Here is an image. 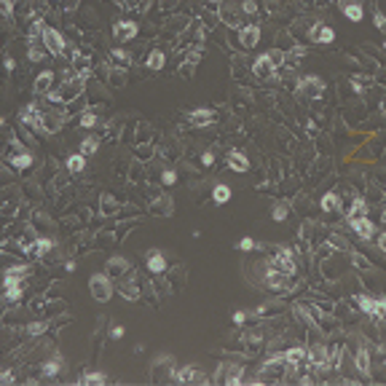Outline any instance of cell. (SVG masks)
<instances>
[{
	"label": "cell",
	"instance_id": "8fae6325",
	"mask_svg": "<svg viewBox=\"0 0 386 386\" xmlns=\"http://www.w3.org/2000/svg\"><path fill=\"white\" fill-rule=\"evenodd\" d=\"M188 121L193 124V126H209V124H215V110L212 108H193L191 113H188Z\"/></svg>",
	"mask_w": 386,
	"mask_h": 386
},
{
	"label": "cell",
	"instance_id": "681fc988",
	"mask_svg": "<svg viewBox=\"0 0 386 386\" xmlns=\"http://www.w3.org/2000/svg\"><path fill=\"white\" fill-rule=\"evenodd\" d=\"M244 319H247V311H233V322L236 324H244Z\"/></svg>",
	"mask_w": 386,
	"mask_h": 386
},
{
	"label": "cell",
	"instance_id": "30bf717a",
	"mask_svg": "<svg viewBox=\"0 0 386 386\" xmlns=\"http://www.w3.org/2000/svg\"><path fill=\"white\" fill-rule=\"evenodd\" d=\"M257 40H260V27H257V25L239 27V43L244 46V49H255Z\"/></svg>",
	"mask_w": 386,
	"mask_h": 386
},
{
	"label": "cell",
	"instance_id": "277c9868",
	"mask_svg": "<svg viewBox=\"0 0 386 386\" xmlns=\"http://www.w3.org/2000/svg\"><path fill=\"white\" fill-rule=\"evenodd\" d=\"M19 121L27 124V126H32L35 132H43V113H40V108H38L35 102L25 105V108L19 110Z\"/></svg>",
	"mask_w": 386,
	"mask_h": 386
},
{
	"label": "cell",
	"instance_id": "bcb514c9",
	"mask_svg": "<svg viewBox=\"0 0 386 386\" xmlns=\"http://www.w3.org/2000/svg\"><path fill=\"white\" fill-rule=\"evenodd\" d=\"M295 317H298V319H303L306 324H314V319L309 317V311H306V309H300V306H295Z\"/></svg>",
	"mask_w": 386,
	"mask_h": 386
},
{
	"label": "cell",
	"instance_id": "c3c4849f",
	"mask_svg": "<svg viewBox=\"0 0 386 386\" xmlns=\"http://www.w3.org/2000/svg\"><path fill=\"white\" fill-rule=\"evenodd\" d=\"M383 317H386V295L378 298V317L376 319H383Z\"/></svg>",
	"mask_w": 386,
	"mask_h": 386
},
{
	"label": "cell",
	"instance_id": "ac0fdd59",
	"mask_svg": "<svg viewBox=\"0 0 386 386\" xmlns=\"http://www.w3.org/2000/svg\"><path fill=\"white\" fill-rule=\"evenodd\" d=\"M354 300H357V306L365 311V314H370V317H378V298H373V295H357Z\"/></svg>",
	"mask_w": 386,
	"mask_h": 386
},
{
	"label": "cell",
	"instance_id": "7402d4cb",
	"mask_svg": "<svg viewBox=\"0 0 386 386\" xmlns=\"http://www.w3.org/2000/svg\"><path fill=\"white\" fill-rule=\"evenodd\" d=\"M51 80H54V73H51V70H43V73L35 78V94L49 91V89H51Z\"/></svg>",
	"mask_w": 386,
	"mask_h": 386
},
{
	"label": "cell",
	"instance_id": "4316f807",
	"mask_svg": "<svg viewBox=\"0 0 386 386\" xmlns=\"http://www.w3.org/2000/svg\"><path fill=\"white\" fill-rule=\"evenodd\" d=\"M319 204H322L324 212H338V209H341V198H338V193H324Z\"/></svg>",
	"mask_w": 386,
	"mask_h": 386
},
{
	"label": "cell",
	"instance_id": "f1b7e54d",
	"mask_svg": "<svg viewBox=\"0 0 386 386\" xmlns=\"http://www.w3.org/2000/svg\"><path fill=\"white\" fill-rule=\"evenodd\" d=\"M97 148H99V139L94 134H89V137L80 139V153H84V156H94Z\"/></svg>",
	"mask_w": 386,
	"mask_h": 386
},
{
	"label": "cell",
	"instance_id": "7bdbcfd3",
	"mask_svg": "<svg viewBox=\"0 0 386 386\" xmlns=\"http://www.w3.org/2000/svg\"><path fill=\"white\" fill-rule=\"evenodd\" d=\"M0 8H3V16L6 19L14 16V3H11V0H0Z\"/></svg>",
	"mask_w": 386,
	"mask_h": 386
},
{
	"label": "cell",
	"instance_id": "60d3db41",
	"mask_svg": "<svg viewBox=\"0 0 386 386\" xmlns=\"http://www.w3.org/2000/svg\"><path fill=\"white\" fill-rule=\"evenodd\" d=\"M161 180H164V185H174V182H177V172H174V169H164Z\"/></svg>",
	"mask_w": 386,
	"mask_h": 386
},
{
	"label": "cell",
	"instance_id": "11a10c76",
	"mask_svg": "<svg viewBox=\"0 0 386 386\" xmlns=\"http://www.w3.org/2000/svg\"><path fill=\"white\" fill-rule=\"evenodd\" d=\"M0 383H11V370H6L3 376H0Z\"/></svg>",
	"mask_w": 386,
	"mask_h": 386
},
{
	"label": "cell",
	"instance_id": "f6af8a7d",
	"mask_svg": "<svg viewBox=\"0 0 386 386\" xmlns=\"http://www.w3.org/2000/svg\"><path fill=\"white\" fill-rule=\"evenodd\" d=\"M239 250H241V252H250V250H255V239H250V236H244V239L239 241Z\"/></svg>",
	"mask_w": 386,
	"mask_h": 386
},
{
	"label": "cell",
	"instance_id": "3957f363",
	"mask_svg": "<svg viewBox=\"0 0 386 386\" xmlns=\"http://www.w3.org/2000/svg\"><path fill=\"white\" fill-rule=\"evenodd\" d=\"M137 32H139V27H137V22H132V19H115L113 22V38L121 40V43L137 38Z\"/></svg>",
	"mask_w": 386,
	"mask_h": 386
},
{
	"label": "cell",
	"instance_id": "8992f818",
	"mask_svg": "<svg viewBox=\"0 0 386 386\" xmlns=\"http://www.w3.org/2000/svg\"><path fill=\"white\" fill-rule=\"evenodd\" d=\"M43 46L49 49V54H54V56H65V38H62V32L59 30H54V27H46V35H43Z\"/></svg>",
	"mask_w": 386,
	"mask_h": 386
},
{
	"label": "cell",
	"instance_id": "ba28073f",
	"mask_svg": "<svg viewBox=\"0 0 386 386\" xmlns=\"http://www.w3.org/2000/svg\"><path fill=\"white\" fill-rule=\"evenodd\" d=\"M30 274V266L19 263V266H11L6 268V276H3V287H14V285H22L25 282V276Z\"/></svg>",
	"mask_w": 386,
	"mask_h": 386
},
{
	"label": "cell",
	"instance_id": "6da1fadb",
	"mask_svg": "<svg viewBox=\"0 0 386 386\" xmlns=\"http://www.w3.org/2000/svg\"><path fill=\"white\" fill-rule=\"evenodd\" d=\"M110 274L108 271H99V274H91V279H89V292H91V298H94L97 303H108L110 298H113V282H110Z\"/></svg>",
	"mask_w": 386,
	"mask_h": 386
},
{
	"label": "cell",
	"instance_id": "2e32d148",
	"mask_svg": "<svg viewBox=\"0 0 386 386\" xmlns=\"http://www.w3.org/2000/svg\"><path fill=\"white\" fill-rule=\"evenodd\" d=\"M309 362H311L314 370H324L327 365H330V362H327V349L324 346H314L309 352Z\"/></svg>",
	"mask_w": 386,
	"mask_h": 386
},
{
	"label": "cell",
	"instance_id": "f35d334b",
	"mask_svg": "<svg viewBox=\"0 0 386 386\" xmlns=\"http://www.w3.org/2000/svg\"><path fill=\"white\" fill-rule=\"evenodd\" d=\"M110 56H113V59H118V62H124V65H132V54L124 51V49H113Z\"/></svg>",
	"mask_w": 386,
	"mask_h": 386
},
{
	"label": "cell",
	"instance_id": "d4e9b609",
	"mask_svg": "<svg viewBox=\"0 0 386 386\" xmlns=\"http://www.w3.org/2000/svg\"><path fill=\"white\" fill-rule=\"evenodd\" d=\"M105 381H108V376H105V373H84V376L78 378L80 386H102Z\"/></svg>",
	"mask_w": 386,
	"mask_h": 386
},
{
	"label": "cell",
	"instance_id": "e0dca14e",
	"mask_svg": "<svg viewBox=\"0 0 386 386\" xmlns=\"http://www.w3.org/2000/svg\"><path fill=\"white\" fill-rule=\"evenodd\" d=\"M228 167L233 172H247L250 169V158L244 156L241 150H231V153H228Z\"/></svg>",
	"mask_w": 386,
	"mask_h": 386
},
{
	"label": "cell",
	"instance_id": "8d00e7d4",
	"mask_svg": "<svg viewBox=\"0 0 386 386\" xmlns=\"http://www.w3.org/2000/svg\"><path fill=\"white\" fill-rule=\"evenodd\" d=\"M78 124L84 126V129H91V126H97V115L91 113V110H86V113H80V118H78Z\"/></svg>",
	"mask_w": 386,
	"mask_h": 386
},
{
	"label": "cell",
	"instance_id": "7dc6e473",
	"mask_svg": "<svg viewBox=\"0 0 386 386\" xmlns=\"http://www.w3.org/2000/svg\"><path fill=\"white\" fill-rule=\"evenodd\" d=\"M241 11H244V14H255V11H257L255 0H244V3H241Z\"/></svg>",
	"mask_w": 386,
	"mask_h": 386
},
{
	"label": "cell",
	"instance_id": "4fadbf2b",
	"mask_svg": "<svg viewBox=\"0 0 386 386\" xmlns=\"http://www.w3.org/2000/svg\"><path fill=\"white\" fill-rule=\"evenodd\" d=\"M309 38H311L314 43L327 46V43H333V40H335V30H333V27H327V25H314V27H311V32H309Z\"/></svg>",
	"mask_w": 386,
	"mask_h": 386
},
{
	"label": "cell",
	"instance_id": "680465c9",
	"mask_svg": "<svg viewBox=\"0 0 386 386\" xmlns=\"http://www.w3.org/2000/svg\"><path fill=\"white\" fill-rule=\"evenodd\" d=\"M212 3H220V0H212Z\"/></svg>",
	"mask_w": 386,
	"mask_h": 386
},
{
	"label": "cell",
	"instance_id": "836d02e7",
	"mask_svg": "<svg viewBox=\"0 0 386 386\" xmlns=\"http://www.w3.org/2000/svg\"><path fill=\"white\" fill-rule=\"evenodd\" d=\"M174 378H177V381H201L204 376H201L198 370H193V368H182Z\"/></svg>",
	"mask_w": 386,
	"mask_h": 386
},
{
	"label": "cell",
	"instance_id": "b9f144b4",
	"mask_svg": "<svg viewBox=\"0 0 386 386\" xmlns=\"http://www.w3.org/2000/svg\"><path fill=\"white\" fill-rule=\"evenodd\" d=\"M118 6L121 8H139V11H145V3H139V0H118Z\"/></svg>",
	"mask_w": 386,
	"mask_h": 386
},
{
	"label": "cell",
	"instance_id": "6f0895ef",
	"mask_svg": "<svg viewBox=\"0 0 386 386\" xmlns=\"http://www.w3.org/2000/svg\"><path fill=\"white\" fill-rule=\"evenodd\" d=\"M341 3H354V0H341ZM341 3H338V6H341Z\"/></svg>",
	"mask_w": 386,
	"mask_h": 386
},
{
	"label": "cell",
	"instance_id": "ab89813d",
	"mask_svg": "<svg viewBox=\"0 0 386 386\" xmlns=\"http://www.w3.org/2000/svg\"><path fill=\"white\" fill-rule=\"evenodd\" d=\"M46 327H49V322H32V324H27V333L30 335H40V333H46Z\"/></svg>",
	"mask_w": 386,
	"mask_h": 386
},
{
	"label": "cell",
	"instance_id": "db71d44e",
	"mask_svg": "<svg viewBox=\"0 0 386 386\" xmlns=\"http://www.w3.org/2000/svg\"><path fill=\"white\" fill-rule=\"evenodd\" d=\"M16 67V62L14 59H11V56H6V70H8V73H11V70H14Z\"/></svg>",
	"mask_w": 386,
	"mask_h": 386
},
{
	"label": "cell",
	"instance_id": "7a4b0ae2",
	"mask_svg": "<svg viewBox=\"0 0 386 386\" xmlns=\"http://www.w3.org/2000/svg\"><path fill=\"white\" fill-rule=\"evenodd\" d=\"M298 94H303V97H322L324 94V80L319 75H303L298 80Z\"/></svg>",
	"mask_w": 386,
	"mask_h": 386
},
{
	"label": "cell",
	"instance_id": "f5cc1de1",
	"mask_svg": "<svg viewBox=\"0 0 386 386\" xmlns=\"http://www.w3.org/2000/svg\"><path fill=\"white\" fill-rule=\"evenodd\" d=\"M212 161H215V156H212V153H209V150H207V153L201 156V164H204V167H209V164H212Z\"/></svg>",
	"mask_w": 386,
	"mask_h": 386
},
{
	"label": "cell",
	"instance_id": "9a60e30c",
	"mask_svg": "<svg viewBox=\"0 0 386 386\" xmlns=\"http://www.w3.org/2000/svg\"><path fill=\"white\" fill-rule=\"evenodd\" d=\"M129 268H132V263H129L126 257H108V266H105V271H108V274L115 279V276L126 274Z\"/></svg>",
	"mask_w": 386,
	"mask_h": 386
},
{
	"label": "cell",
	"instance_id": "ffe728a7",
	"mask_svg": "<svg viewBox=\"0 0 386 386\" xmlns=\"http://www.w3.org/2000/svg\"><path fill=\"white\" fill-rule=\"evenodd\" d=\"M368 215V201L362 196H357L354 201H352V207H349V212H346V220H352V217H365Z\"/></svg>",
	"mask_w": 386,
	"mask_h": 386
},
{
	"label": "cell",
	"instance_id": "44dd1931",
	"mask_svg": "<svg viewBox=\"0 0 386 386\" xmlns=\"http://www.w3.org/2000/svg\"><path fill=\"white\" fill-rule=\"evenodd\" d=\"M341 11H343V16L352 19V22H359L362 16H365V11H362L359 0H354V3H341Z\"/></svg>",
	"mask_w": 386,
	"mask_h": 386
},
{
	"label": "cell",
	"instance_id": "5bb4252c",
	"mask_svg": "<svg viewBox=\"0 0 386 386\" xmlns=\"http://www.w3.org/2000/svg\"><path fill=\"white\" fill-rule=\"evenodd\" d=\"M285 276L287 274H282L279 268H274V266H268V271H266V287H271V290H285L287 287V282H285Z\"/></svg>",
	"mask_w": 386,
	"mask_h": 386
},
{
	"label": "cell",
	"instance_id": "e575fe53",
	"mask_svg": "<svg viewBox=\"0 0 386 386\" xmlns=\"http://www.w3.org/2000/svg\"><path fill=\"white\" fill-rule=\"evenodd\" d=\"M22 292H25V282L14 285V287H6V300H8V303H16V300L22 298Z\"/></svg>",
	"mask_w": 386,
	"mask_h": 386
},
{
	"label": "cell",
	"instance_id": "484cf974",
	"mask_svg": "<svg viewBox=\"0 0 386 386\" xmlns=\"http://www.w3.org/2000/svg\"><path fill=\"white\" fill-rule=\"evenodd\" d=\"M86 169V156L84 153H73V156H67V172H84Z\"/></svg>",
	"mask_w": 386,
	"mask_h": 386
},
{
	"label": "cell",
	"instance_id": "83f0119b",
	"mask_svg": "<svg viewBox=\"0 0 386 386\" xmlns=\"http://www.w3.org/2000/svg\"><path fill=\"white\" fill-rule=\"evenodd\" d=\"M145 65H148L150 70H161L164 65H167V54L158 51V49H156V51H150V54H148V59H145Z\"/></svg>",
	"mask_w": 386,
	"mask_h": 386
},
{
	"label": "cell",
	"instance_id": "816d5d0a",
	"mask_svg": "<svg viewBox=\"0 0 386 386\" xmlns=\"http://www.w3.org/2000/svg\"><path fill=\"white\" fill-rule=\"evenodd\" d=\"M198 56H201V49H196V51H191V56H188V62H191V65H196V62H198Z\"/></svg>",
	"mask_w": 386,
	"mask_h": 386
},
{
	"label": "cell",
	"instance_id": "5b68a950",
	"mask_svg": "<svg viewBox=\"0 0 386 386\" xmlns=\"http://www.w3.org/2000/svg\"><path fill=\"white\" fill-rule=\"evenodd\" d=\"M268 266L279 268V271L287 274V276L295 274V260H292V252H290L287 247H279V250H276V255L271 257V260H268Z\"/></svg>",
	"mask_w": 386,
	"mask_h": 386
},
{
	"label": "cell",
	"instance_id": "9c48e42d",
	"mask_svg": "<svg viewBox=\"0 0 386 386\" xmlns=\"http://www.w3.org/2000/svg\"><path fill=\"white\" fill-rule=\"evenodd\" d=\"M349 226L357 231L359 239H373V236H376V226H373V220L368 215L365 217H352V220H349Z\"/></svg>",
	"mask_w": 386,
	"mask_h": 386
},
{
	"label": "cell",
	"instance_id": "d6986e66",
	"mask_svg": "<svg viewBox=\"0 0 386 386\" xmlns=\"http://www.w3.org/2000/svg\"><path fill=\"white\" fill-rule=\"evenodd\" d=\"M306 357H309V352L303 346H292V349H287V352H285V362H287V365H292V368L300 365Z\"/></svg>",
	"mask_w": 386,
	"mask_h": 386
},
{
	"label": "cell",
	"instance_id": "cb8c5ba5",
	"mask_svg": "<svg viewBox=\"0 0 386 386\" xmlns=\"http://www.w3.org/2000/svg\"><path fill=\"white\" fill-rule=\"evenodd\" d=\"M118 292H121L126 300H137V298H139V287L132 282V279H124V282L118 285Z\"/></svg>",
	"mask_w": 386,
	"mask_h": 386
},
{
	"label": "cell",
	"instance_id": "d6a6232c",
	"mask_svg": "<svg viewBox=\"0 0 386 386\" xmlns=\"http://www.w3.org/2000/svg\"><path fill=\"white\" fill-rule=\"evenodd\" d=\"M357 370L359 373H368L370 370V352H368V349H359V352H357Z\"/></svg>",
	"mask_w": 386,
	"mask_h": 386
},
{
	"label": "cell",
	"instance_id": "603a6c76",
	"mask_svg": "<svg viewBox=\"0 0 386 386\" xmlns=\"http://www.w3.org/2000/svg\"><path fill=\"white\" fill-rule=\"evenodd\" d=\"M32 164H35V158H32V153H27V150H22V153L11 156V167H14V169H30Z\"/></svg>",
	"mask_w": 386,
	"mask_h": 386
},
{
	"label": "cell",
	"instance_id": "74e56055",
	"mask_svg": "<svg viewBox=\"0 0 386 386\" xmlns=\"http://www.w3.org/2000/svg\"><path fill=\"white\" fill-rule=\"evenodd\" d=\"M271 217L276 220V223L287 220V204H274V207H271Z\"/></svg>",
	"mask_w": 386,
	"mask_h": 386
},
{
	"label": "cell",
	"instance_id": "f907efd6",
	"mask_svg": "<svg viewBox=\"0 0 386 386\" xmlns=\"http://www.w3.org/2000/svg\"><path fill=\"white\" fill-rule=\"evenodd\" d=\"M110 338H115V341H118V338H124V327H118V324H115L113 330H110Z\"/></svg>",
	"mask_w": 386,
	"mask_h": 386
},
{
	"label": "cell",
	"instance_id": "9f6ffc18",
	"mask_svg": "<svg viewBox=\"0 0 386 386\" xmlns=\"http://www.w3.org/2000/svg\"><path fill=\"white\" fill-rule=\"evenodd\" d=\"M378 247L386 252V233H381V236H378Z\"/></svg>",
	"mask_w": 386,
	"mask_h": 386
},
{
	"label": "cell",
	"instance_id": "d590c367",
	"mask_svg": "<svg viewBox=\"0 0 386 386\" xmlns=\"http://www.w3.org/2000/svg\"><path fill=\"white\" fill-rule=\"evenodd\" d=\"M46 51H49L46 46H30V49H27V56H30L32 62H43V54H46Z\"/></svg>",
	"mask_w": 386,
	"mask_h": 386
},
{
	"label": "cell",
	"instance_id": "ee69618b",
	"mask_svg": "<svg viewBox=\"0 0 386 386\" xmlns=\"http://www.w3.org/2000/svg\"><path fill=\"white\" fill-rule=\"evenodd\" d=\"M373 22H376V27H378L381 32H386V16L381 14V11H376V14H373Z\"/></svg>",
	"mask_w": 386,
	"mask_h": 386
},
{
	"label": "cell",
	"instance_id": "f546056e",
	"mask_svg": "<svg viewBox=\"0 0 386 386\" xmlns=\"http://www.w3.org/2000/svg\"><path fill=\"white\" fill-rule=\"evenodd\" d=\"M62 370V357H51L49 362H43V378H51Z\"/></svg>",
	"mask_w": 386,
	"mask_h": 386
},
{
	"label": "cell",
	"instance_id": "52a82bcc",
	"mask_svg": "<svg viewBox=\"0 0 386 386\" xmlns=\"http://www.w3.org/2000/svg\"><path fill=\"white\" fill-rule=\"evenodd\" d=\"M252 73H255L257 78H271V75H276V73H279V65L271 59V54L266 51V54H260V56L255 59Z\"/></svg>",
	"mask_w": 386,
	"mask_h": 386
},
{
	"label": "cell",
	"instance_id": "1f68e13d",
	"mask_svg": "<svg viewBox=\"0 0 386 386\" xmlns=\"http://www.w3.org/2000/svg\"><path fill=\"white\" fill-rule=\"evenodd\" d=\"M51 247H54V239H49V236H40V239H38V241H35V244H32V247H30V250H32L35 255H38V257H43V255H46V252H49Z\"/></svg>",
	"mask_w": 386,
	"mask_h": 386
},
{
	"label": "cell",
	"instance_id": "7c38bea8",
	"mask_svg": "<svg viewBox=\"0 0 386 386\" xmlns=\"http://www.w3.org/2000/svg\"><path fill=\"white\" fill-rule=\"evenodd\" d=\"M145 263H148V268L153 274H164V271H167V257H164V252L156 250V247L145 252Z\"/></svg>",
	"mask_w": 386,
	"mask_h": 386
},
{
	"label": "cell",
	"instance_id": "4dcf8cb0",
	"mask_svg": "<svg viewBox=\"0 0 386 386\" xmlns=\"http://www.w3.org/2000/svg\"><path fill=\"white\" fill-rule=\"evenodd\" d=\"M212 198H215V204H228V201H231V188H228L226 182L215 185V191H212Z\"/></svg>",
	"mask_w": 386,
	"mask_h": 386
}]
</instances>
